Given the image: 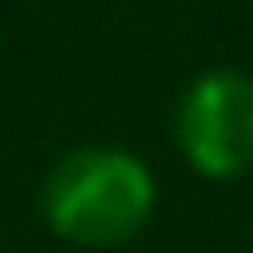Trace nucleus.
<instances>
[{"instance_id":"nucleus-1","label":"nucleus","mask_w":253,"mask_h":253,"mask_svg":"<svg viewBox=\"0 0 253 253\" xmlns=\"http://www.w3.org/2000/svg\"><path fill=\"white\" fill-rule=\"evenodd\" d=\"M40 214L73 248H124L158 214V174L129 146L84 141L51 163L40 186Z\"/></svg>"},{"instance_id":"nucleus-2","label":"nucleus","mask_w":253,"mask_h":253,"mask_svg":"<svg viewBox=\"0 0 253 253\" xmlns=\"http://www.w3.org/2000/svg\"><path fill=\"white\" fill-rule=\"evenodd\" d=\"M174 146L203 180H242L253 169V73H197L174 101Z\"/></svg>"}]
</instances>
